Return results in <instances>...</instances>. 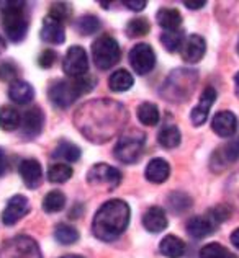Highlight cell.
Here are the masks:
<instances>
[{
    "label": "cell",
    "instance_id": "cell-1",
    "mask_svg": "<svg viewBox=\"0 0 239 258\" xmlns=\"http://www.w3.org/2000/svg\"><path fill=\"white\" fill-rule=\"evenodd\" d=\"M128 123V110L117 100L95 98L85 101L74 113V124L87 141L105 144L123 131Z\"/></svg>",
    "mask_w": 239,
    "mask_h": 258
},
{
    "label": "cell",
    "instance_id": "cell-2",
    "mask_svg": "<svg viewBox=\"0 0 239 258\" xmlns=\"http://www.w3.org/2000/svg\"><path fill=\"white\" fill-rule=\"evenodd\" d=\"M129 206L123 200H108L99 208L92 222V232L99 240L112 242L123 235L129 224Z\"/></svg>",
    "mask_w": 239,
    "mask_h": 258
},
{
    "label": "cell",
    "instance_id": "cell-3",
    "mask_svg": "<svg viewBox=\"0 0 239 258\" xmlns=\"http://www.w3.org/2000/svg\"><path fill=\"white\" fill-rule=\"evenodd\" d=\"M97 82V77H93L92 74H85V76L76 79H61L50 85L47 98L53 106L59 108V110H67L79 97L92 92Z\"/></svg>",
    "mask_w": 239,
    "mask_h": 258
},
{
    "label": "cell",
    "instance_id": "cell-4",
    "mask_svg": "<svg viewBox=\"0 0 239 258\" xmlns=\"http://www.w3.org/2000/svg\"><path fill=\"white\" fill-rule=\"evenodd\" d=\"M197 84H199V72L195 69L179 67V69H174L169 74L159 93L164 100L170 101V103H182V101L192 97Z\"/></svg>",
    "mask_w": 239,
    "mask_h": 258
},
{
    "label": "cell",
    "instance_id": "cell-5",
    "mask_svg": "<svg viewBox=\"0 0 239 258\" xmlns=\"http://www.w3.org/2000/svg\"><path fill=\"white\" fill-rule=\"evenodd\" d=\"M0 13L4 15V31L9 41L15 44L22 43L30 30L26 4L15 2V0H4L0 2Z\"/></svg>",
    "mask_w": 239,
    "mask_h": 258
},
{
    "label": "cell",
    "instance_id": "cell-6",
    "mask_svg": "<svg viewBox=\"0 0 239 258\" xmlns=\"http://www.w3.org/2000/svg\"><path fill=\"white\" fill-rule=\"evenodd\" d=\"M145 146L146 134L138 131V129H131V131L120 136L117 146L113 149V155L121 164H134L141 159L142 152H145Z\"/></svg>",
    "mask_w": 239,
    "mask_h": 258
},
{
    "label": "cell",
    "instance_id": "cell-7",
    "mask_svg": "<svg viewBox=\"0 0 239 258\" xmlns=\"http://www.w3.org/2000/svg\"><path fill=\"white\" fill-rule=\"evenodd\" d=\"M92 59L100 71L115 67L121 59V47L118 41L110 35H102L92 43Z\"/></svg>",
    "mask_w": 239,
    "mask_h": 258
},
{
    "label": "cell",
    "instance_id": "cell-8",
    "mask_svg": "<svg viewBox=\"0 0 239 258\" xmlns=\"http://www.w3.org/2000/svg\"><path fill=\"white\" fill-rule=\"evenodd\" d=\"M0 258H43L39 245L28 235H17L7 240L0 250Z\"/></svg>",
    "mask_w": 239,
    "mask_h": 258
},
{
    "label": "cell",
    "instance_id": "cell-9",
    "mask_svg": "<svg viewBox=\"0 0 239 258\" xmlns=\"http://www.w3.org/2000/svg\"><path fill=\"white\" fill-rule=\"evenodd\" d=\"M128 60L134 74L138 76H146L149 74L156 66V52L153 49V46H149L148 43H139L134 44L128 54Z\"/></svg>",
    "mask_w": 239,
    "mask_h": 258
},
{
    "label": "cell",
    "instance_id": "cell-10",
    "mask_svg": "<svg viewBox=\"0 0 239 258\" xmlns=\"http://www.w3.org/2000/svg\"><path fill=\"white\" fill-rule=\"evenodd\" d=\"M121 172L108 164H95L87 172V183L90 186H105L108 189L117 188L121 183Z\"/></svg>",
    "mask_w": 239,
    "mask_h": 258
},
{
    "label": "cell",
    "instance_id": "cell-11",
    "mask_svg": "<svg viewBox=\"0 0 239 258\" xmlns=\"http://www.w3.org/2000/svg\"><path fill=\"white\" fill-rule=\"evenodd\" d=\"M63 71L69 79H76L88 74V56L84 47L74 44L67 49L63 60Z\"/></svg>",
    "mask_w": 239,
    "mask_h": 258
},
{
    "label": "cell",
    "instance_id": "cell-12",
    "mask_svg": "<svg viewBox=\"0 0 239 258\" xmlns=\"http://www.w3.org/2000/svg\"><path fill=\"white\" fill-rule=\"evenodd\" d=\"M44 129V113L39 106H31L28 111H25L20 124V134L26 141L36 139Z\"/></svg>",
    "mask_w": 239,
    "mask_h": 258
},
{
    "label": "cell",
    "instance_id": "cell-13",
    "mask_svg": "<svg viewBox=\"0 0 239 258\" xmlns=\"http://www.w3.org/2000/svg\"><path fill=\"white\" fill-rule=\"evenodd\" d=\"M30 211H31L30 200L23 195H13L12 198L7 201V206L2 211V222L5 226H13V224H17Z\"/></svg>",
    "mask_w": 239,
    "mask_h": 258
},
{
    "label": "cell",
    "instance_id": "cell-14",
    "mask_svg": "<svg viewBox=\"0 0 239 258\" xmlns=\"http://www.w3.org/2000/svg\"><path fill=\"white\" fill-rule=\"evenodd\" d=\"M39 38L43 39L46 44L59 46L66 41V28L64 23H61L59 20L53 18L51 15H46L43 18V25L39 30Z\"/></svg>",
    "mask_w": 239,
    "mask_h": 258
},
{
    "label": "cell",
    "instance_id": "cell-15",
    "mask_svg": "<svg viewBox=\"0 0 239 258\" xmlns=\"http://www.w3.org/2000/svg\"><path fill=\"white\" fill-rule=\"evenodd\" d=\"M20 178L23 180L25 186L30 189H36L43 183V167L36 159H25L18 165Z\"/></svg>",
    "mask_w": 239,
    "mask_h": 258
},
{
    "label": "cell",
    "instance_id": "cell-16",
    "mask_svg": "<svg viewBox=\"0 0 239 258\" xmlns=\"http://www.w3.org/2000/svg\"><path fill=\"white\" fill-rule=\"evenodd\" d=\"M216 90L213 87H205L203 88V92L200 95V101H199V105H197L192 113H190V119H192V123L195 126H202L205 121L208 119V113L211 110V106L215 105V101H216Z\"/></svg>",
    "mask_w": 239,
    "mask_h": 258
},
{
    "label": "cell",
    "instance_id": "cell-17",
    "mask_svg": "<svg viewBox=\"0 0 239 258\" xmlns=\"http://www.w3.org/2000/svg\"><path fill=\"white\" fill-rule=\"evenodd\" d=\"M205 52H207V43H205V39L200 35H190L188 38H185L180 49L182 59L188 64L200 62Z\"/></svg>",
    "mask_w": 239,
    "mask_h": 258
},
{
    "label": "cell",
    "instance_id": "cell-18",
    "mask_svg": "<svg viewBox=\"0 0 239 258\" xmlns=\"http://www.w3.org/2000/svg\"><path fill=\"white\" fill-rule=\"evenodd\" d=\"M211 129L220 136V138H233L237 129V118L231 111H218L211 119Z\"/></svg>",
    "mask_w": 239,
    "mask_h": 258
},
{
    "label": "cell",
    "instance_id": "cell-19",
    "mask_svg": "<svg viewBox=\"0 0 239 258\" xmlns=\"http://www.w3.org/2000/svg\"><path fill=\"white\" fill-rule=\"evenodd\" d=\"M218 226L211 221V217L208 214L205 216H194L190 217L187 222V232L194 239H205V237L211 235L216 232Z\"/></svg>",
    "mask_w": 239,
    "mask_h": 258
},
{
    "label": "cell",
    "instance_id": "cell-20",
    "mask_svg": "<svg viewBox=\"0 0 239 258\" xmlns=\"http://www.w3.org/2000/svg\"><path fill=\"white\" fill-rule=\"evenodd\" d=\"M167 216L161 206H151L142 214V226L151 234H159L167 227Z\"/></svg>",
    "mask_w": 239,
    "mask_h": 258
},
{
    "label": "cell",
    "instance_id": "cell-21",
    "mask_svg": "<svg viewBox=\"0 0 239 258\" xmlns=\"http://www.w3.org/2000/svg\"><path fill=\"white\" fill-rule=\"evenodd\" d=\"M170 175V165L166 159L156 157L153 160H149V164L145 170V176L148 181L154 183V185H161L164 183Z\"/></svg>",
    "mask_w": 239,
    "mask_h": 258
},
{
    "label": "cell",
    "instance_id": "cell-22",
    "mask_svg": "<svg viewBox=\"0 0 239 258\" xmlns=\"http://www.w3.org/2000/svg\"><path fill=\"white\" fill-rule=\"evenodd\" d=\"M9 98L17 105H28L35 98V88L26 80H15L9 87Z\"/></svg>",
    "mask_w": 239,
    "mask_h": 258
},
{
    "label": "cell",
    "instance_id": "cell-23",
    "mask_svg": "<svg viewBox=\"0 0 239 258\" xmlns=\"http://www.w3.org/2000/svg\"><path fill=\"white\" fill-rule=\"evenodd\" d=\"M239 160V139H233L226 142L223 147H220L213 155V160L211 164L215 165H221L224 167L226 164H234Z\"/></svg>",
    "mask_w": 239,
    "mask_h": 258
},
{
    "label": "cell",
    "instance_id": "cell-24",
    "mask_svg": "<svg viewBox=\"0 0 239 258\" xmlns=\"http://www.w3.org/2000/svg\"><path fill=\"white\" fill-rule=\"evenodd\" d=\"M159 250L166 258H182L187 252V245L180 237L166 235L159 243Z\"/></svg>",
    "mask_w": 239,
    "mask_h": 258
},
{
    "label": "cell",
    "instance_id": "cell-25",
    "mask_svg": "<svg viewBox=\"0 0 239 258\" xmlns=\"http://www.w3.org/2000/svg\"><path fill=\"white\" fill-rule=\"evenodd\" d=\"M156 20L161 28L164 31H174V30H180L182 25V15L179 10L175 9H169V7H162L156 13Z\"/></svg>",
    "mask_w": 239,
    "mask_h": 258
},
{
    "label": "cell",
    "instance_id": "cell-26",
    "mask_svg": "<svg viewBox=\"0 0 239 258\" xmlns=\"http://www.w3.org/2000/svg\"><path fill=\"white\" fill-rule=\"evenodd\" d=\"M22 124V114L12 105H4L0 106V129L2 131H17Z\"/></svg>",
    "mask_w": 239,
    "mask_h": 258
},
{
    "label": "cell",
    "instance_id": "cell-27",
    "mask_svg": "<svg viewBox=\"0 0 239 258\" xmlns=\"http://www.w3.org/2000/svg\"><path fill=\"white\" fill-rule=\"evenodd\" d=\"M80 155H82L80 147L74 144V142H69V141H59V144L53 151L54 159H61V160L67 162V164H74V162H77L80 159Z\"/></svg>",
    "mask_w": 239,
    "mask_h": 258
},
{
    "label": "cell",
    "instance_id": "cell-28",
    "mask_svg": "<svg viewBox=\"0 0 239 258\" xmlns=\"http://www.w3.org/2000/svg\"><path fill=\"white\" fill-rule=\"evenodd\" d=\"M133 84H134V77L126 69L115 71L110 76V79H108V87H110V90L115 93L128 92L129 88L133 87Z\"/></svg>",
    "mask_w": 239,
    "mask_h": 258
},
{
    "label": "cell",
    "instance_id": "cell-29",
    "mask_svg": "<svg viewBox=\"0 0 239 258\" xmlns=\"http://www.w3.org/2000/svg\"><path fill=\"white\" fill-rule=\"evenodd\" d=\"M180 141H182V134L179 131V127L174 124L164 126L158 134V142L164 149H175L180 144Z\"/></svg>",
    "mask_w": 239,
    "mask_h": 258
},
{
    "label": "cell",
    "instance_id": "cell-30",
    "mask_svg": "<svg viewBox=\"0 0 239 258\" xmlns=\"http://www.w3.org/2000/svg\"><path fill=\"white\" fill-rule=\"evenodd\" d=\"M136 116H138L139 123L145 126H156L159 123V108L151 101H145L136 110Z\"/></svg>",
    "mask_w": 239,
    "mask_h": 258
},
{
    "label": "cell",
    "instance_id": "cell-31",
    "mask_svg": "<svg viewBox=\"0 0 239 258\" xmlns=\"http://www.w3.org/2000/svg\"><path fill=\"white\" fill-rule=\"evenodd\" d=\"M161 44L166 47L169 52H177L182 49L183 41H185V33L182 30H174V31H164L159 38Z\"/></svg>",
    "mask_w": 239,
    "mask_h": 258
},
{
    "label": "cell",
    "instance_id": "cell-32",
    "mask_svg": "<svg viewBox=\"0 0 239 258\" xmlns=\"http://www.w3.org/2000/svg\"><path fill=\"white\" fill-rule=\"evenodd\" d=\"M79 230L76 227L69 226L66 222H61L54 227V239H56L61 245H72L79 240Z\"/></svg>",
    "mask_w": 239,
    "mask_h": 258
},
{
    "label": "cell",
    "instance_id": "cell-33",
    "mask_svg": "<svg viewBox=\"0 0 239 258\" xmlns=\"http://www.w3.org/2000/svg\"><path fill=\"white\" fill-rule=\"evenodd\" d=\"M41 206H43L44 213H47V214L63 211L66 206V195L63 191H59V189H53V191H50L44 196L43 205Z\"/></svg>",
    "mask_w": 239,
    "mask_h": 258
},
{
    "label": "cell",
    "instance_id": "cell-34",
    "mask_svg": "<svg viewBox=\"0 0 239 258\" xmlns=\"http://www.w3.org/2000/svg\"><path fill=\"white\" fill-rule=\"evenodd\" d=\"M74 175V170L69 164H64V162H58V164H53L47 168V180L51 183H66L67 180H71V176Z\"/></svg>",
    "mask_w": 239,
    "mask_h": 258
},
{
    "label": "cell",
    "instance_id": "cell-35",
    "mask_svg": "<svg viewBox=\"0 0 239 258\" xmlns=\"http://www.w3.org/2000/svg\"><path fill=\"white\" fill-rule=\"evenodd\" d=\"M102 28V22H100V18L99 17H95V15H84V17H80L77 22H76V30L79 35L82 36H90V35H95L97 31H100Z\"/></svg>",
    "mask_w": 239,
    "mask_h": 258
},
{
    "label": "cell",
    "instance_id": "cell-36",
    "mask_svg": "<svg viewBox=\"0 0 239 258\" xmlns=\"http://www.w3.org/2000/svg\"><path fill=\"white\" fill-rule=\"evenodd\" d=\"M149 30H151V25H149L148 18H133L129 20L128 25H126V35L128 38H141V36H146Z\"/></svg>",
    "mask_w": 239,
    "mask_h": 258
},
{
    "label": "cell",
    "instance_id": "cell-37",
    "mask_svg": "<svg viewBox=\"0 0 239 258\" xmlns=\"http://www.w3.org/2000/svg\"><path fill=\"white\" fill-rule=\"evenodd\" d=\"M169 203V208L172 209L174 213H182V211H187V209L192 206V200L188 198L185 193L182 191H174L169 195L167 198Z\"/></svg>",
    "mask_w": 239,
    "mask_h": 258
},
{
    "label": "cell",
    "instance_id": "cell-38",
    "mask_svg": "<svg viewBox=\"0 0 239 258\" xmlns=\"http://www.w3.org/2000/svg\"><path fill=\"white\" fill-rule=\"evenodd\" d=\"M18 76H20V67L12 59H7L0 62V82L13 84L15 80H18Z\"/></svg>",
    "mask_w": 239,
    "mask_h": 258
},
{
    "label": "cell",
    "instance_id": "cell-39",
    "mask_svg": "<svg viewBox=\"0 0 239 258\" xmlns=\"http://www.w3.org/2000/svg\"><path fill=\"white\" fill-rule=\"evenodd\" d=\"M50 15L53 18L59 20L61 23L69 22L71 17H72V7L66 2H54L50 7Z\"/></svg>",
    "mask_w": 239,
    "mask_h": 258
},
{
    "label": "cell",
    "instance_id": "cell-40",
    "mask_svg": "<svg viewBox=\"0 0 239 258\" xmlns=\"http://www.w3.org/2000/svg\"><path fill=\"white\" fill-rule=\"evenodd\" d=\"M229 252L226 247H223L221 243L213 242V243H207L205 247L200 250V258H228Z\"/></svg>",
    "mask_w": 239,
    "mask_h": 258
},
{
    "label": "cell",
    "instance_id": "cell-41",
    "mask_svg": "<svg viewBox=\"0 0 239 258\" xmlns=\"http://www.w3.org/2000/svg\"><path fill=\"white\" fill-rule=\"evenodd\" d=\"M207 214L211 217V221H213L218 227L221 226V224L224 221H228L229 219V216H231V209L228 206H224V205H218L215 208H211L207 211Z\"/></svg>",
    "mask_w": 239,
    "mask_h": 258
},
{
    "label": "cell",
    "instance_id": "cell-42",
    "mask_svg": "<svg viewBox=\"0 0 239 258\" xmlns=\"http://www.w3.org/2000/svg\"><path fill=\"white\" fill-rule=\"evenodd\" d=\"M58 60V52L51 49V47H47V49L41 51L39 56H38V66L41 69H51V67L56 64Z\"/></svg>",
    "mask_w": 239,
    "mask_h": 258
},
{
    "label": "cell",
    "instance_id": "cell-43",
    "mask_svg": "<svg viewBox=\"0 0 239 258\" xmlns=\"http://www.w3.org/2000/svg\"><path fill=\"white\" fill-rule=\"evenodd\" d=\"M123 5L128 7V9L133 10V12H141V10L146 9L148 2H146V0H125Z\"/></svg>",
    "mask_w": 239,
    "mask_h": 258
},
{
    "label": "cell",
    "instance_id": "cell-44",
    "mask_svg": "<svg viewBox=\"0 0 239 258\" xmlns=\"http://www.w3.org/2000/svg\"><path fill=\"white\" fill-rule=\"evenodd\" d=\"M231 180L229 181V188H231V193L234 195V198H237V201H239V172L236 173V175H233L231 176Z\"/></svg>",
    "mask_w": 239,
    "mask_h": 258
},
{
    "label": "cell",
    "instance_id": "cell-45",
    "mask_svg": "<svg viewBox=\"0 0 239 258\" xmlns=\"http://www.w3.org/2000/svg\"><path fill=\"white\" fill-rule=\"evenodd\" d=\"M205 4H207L205 0H185V2H183V5L190 10H200L205 7Z\"/></svg>",
    "mask_w": 239,
    "mask_h": 258
},
{
    "label": "cell",
    "instance_id": "cell-46",
    "mask_svg": "<svg viewBox=\"0 0 239 258\" xmlns=\"http://www.w3.org/2000/svg\"><path fill=\"white\" fill-rule=\"evenodd\" d=\"M7 167H9V160H7V154L2 147H0V176H4L7 172Z\"/></svg>",
    "mask_w": 239,
    "mask_h": 258
},
{
    "label": "cell",
    "instance_id": "cell-47",
    "mask_svg": "<svg viewBox=\"0 0 239 258\" xmlns=\"http://www.w3.org/2000/svg\"><path fill=\"white\" fill-rule=\"evenodd\" d=\"M231 243H233L236 248H239V227L231 234Z\"/></svg>",
    "mask_w": 239,
    "mask_h": 258
},
{
    "label": "cell",
    "instance_id": "cell-48",
    "mask_svg": "<svg viewBox=\"0 0 239 258\" xmlns=\"http://www.w3.org/2000/svg\"><path fill=\"white\" fill-rule=\"evenodd\" d=\"M5 49H7V41L4 39V36L0 35V54L5 52Z\"/></svg>",
    "mask_w": 239,
    "mask_h": 258
},
{
    "label": "cell",
    "instance_id": "cell-49",
    "mask_svg": "<svg viewBox=\"0 0 239 258\" xmlns=\"http://www.w3.org/2000/svg\"><path fill=\"white\" fill-rule=\"evenodd\" d=\"M234 85H236V95L239 97V72L234 76Z\"/></svg>",
    "mask_w": 239,
    "mask_h": 258
},
{
    "label": "cell",
    "instance_id": "cell-50",
    "mask_svg": "<svg viewBox=\"0 0 239 258\" xmlns=\"http://www.w3.org/2000/svg\"><path fill=\"white\" fill-rule=\"evenodd\" d=\"M61 258H84V256H80V255L72 253V255H64V256H61Z\"/></svg>",
    "mask_w": 239,
    "mask_h": 258
},
{
    "label": "cell",
    "instance_id": "cell-51",
    "mask_svg": "<svg viewBox=\"0 0 239 258\" xmlns=\"http://www.w3.org/2000/svg\"><path fill=\"white\" fill-rule=\"evenodd\" d=\"M228 258H237V256H234L233 253H229V255H228Z\"/></svg>",
    "mask_w": 239,
    "mask_h": 258
},
{
    "label": "cell",
    "instance_id": "cell-52",
    "mask_svg": "<svg viewBox=\"0 0 239 258\" xmlns=\"http://www.w3.org/2000/svg\"><path fill=\"white\" fill-rule=\"evenodd\" d=\"M237 54H239V41H237Z\"/></svg>",
    "mask_w": 239,
    "mask_h": 258
}]
</instances>
